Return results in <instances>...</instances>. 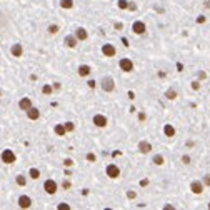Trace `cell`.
<instances>
[{
  "label": "cell",
  "instance_id": "1",
  "mask_svg": "<svg viewBox=\"0 0 210 210\" xmlns=\"http://www.w3.org/2000/svg\"><path fill=\"white\" fill-rule=\"evenodd\" d=\"M100 87H102V90H104V92H107V93L113 92V90H115V80H113L110 75H105L104 79L100 80Z\"/></svg>",
  "mask_w": 210,
  "mask_h": 210
},
{
  "label": "cell",
  "instance_id": "2",
  "mask_svg": "<svg viewBox=\"0 0 210 210\" xmlns=\"http://www.w3.org/2000/svg\"><path fill=\"white\" fill-rule=\"evenodd\" d=\"M43 190L47 192L48 195H53V193H57V190H59V183L52 179H47L43 182Z\"/></svg>",
  "mask_w": 210,
  "mask_h": 210
},
{
  "label": "cell",
  "instance_id": "3",
  "mask_svg": "<svg viewBox=\"0 0 210 210\" xmlns=\"http://www.w3.org/2000/svg\"><path fill=\"white\" fill-rule=\"evenodd\" d=\"M15 160H17V155L14 154V150L5 149V150L2 152V162L3 163H9V165H12V163H15Z\"/></svg>",
  "mask_w": 210,
  "mask_h": 210
},
{
  "label": "cell",
  "instance_id": "4",
  "mask_svg": "<svg viewBox=\"0 0 210 210\" xmlns=\"http://www.w3.org/2000/svg\"><path fill=\"white\" fill-rule=\"evenodd\" d=\"M132 32H134L135 35H143L147 32V25L142 20H135V22L132 23Z\"/></svg>",
  "mask_w": 210,
  "mask_h": 210
},
{
  "label": "cell",
  "instance_id": "5",
  "mask_svg": "<svg viewBox=\"0 0 210 210\" xmlns=\"http://www.w3.org/2000/svg\"><path fill=\"white\" fill-rule=\"evenodd\" d=\"M105 174H107V177H110V179H118V177H120V168L115 165V163H109L105 168Z\"/></svg>",
  "mask_w": 210,
  "mask_h": 210
},
{
  "label": "cell",
  "instance_id": "6",
  "mask_svg": "<svg viewBox=\"0 0 210 210\" xmlns=\"http://www.w3.org/2000/svg\"><path fill=\"white\" fill-rule=\"evenodd\" d=\"M190 190H192V193H195V195H200V193L205 190V185H204L202 180H192L190 182Z\"/></svg>",
  "mask_w": 210,
  "mask_h": 210
},
{
  "label": "cell",
  "instance_id": "7",
  "mask_svg": "<svg viewBox=\"0 0 210 210\" xmlns=\"http://www.w3.org/2000/svg\"><path fill=\"white\" fill-rule=\"evenodd\" d=\"M118 67H120V70L122 72H132V70H134V62H132L130 59H120V62H118Z\"/></svg>",
  "mask_w": 210,
  "mask_h": 210
},
{
  "label": "cell",
  "instance_id": "8",
  "mask_svg": "<svg viewBox=\"0 0 210 210\" xmlns=\"http://www.w3.org/2000/svg\"><path fill=\"white\" fill-rule=\"evenodd\" d=\"M92 122H93V125H95V127H98V129H104V127H107V117H105V115H102V113H95V115H93Z\"/></svg>",
  "mask_w": 210,
  "mask_h": 210
},
{
  "label": "cell",
  "instance_id": "9",
  "mask_svg": "<svg viewBox=\"0 0 210 210\" xmlns=\"http://www.w3.org/2000/svg\"><path fill=\"white\" fill-rule=\"evenodd\" d=\"M102 53H104V57H115L117 55V48L113 47L112 43H104L102 45Z\"/></svg>",
  "mask_w": 210,
  "mask_h": 210
},
{
  "label": "cell",
  "instance_id": "10",
  "mask_svg": "<svg viewBox=\"0 0 210 210\" xmlns=\"http://www.w3.org/2000/svg\"><path fill=\"white\" fill-rule=\"evenodd\" d=\"M10 53H12V57H22L23 55V45L22 43H14L10 47Z\"/></svg>",
  "mask_w": 210,
  "mask_h": 210
},
{
  "label": "cell",
  "instance_id": "11",
  "mask_svg": "<svg viewBox=\"0 0 210 210\" xmlns=\"http://www.w3.org/2000/svg\"><path fill=\"white\" fill-rule=\"evenodd\" d=\"M19 207H20V208H30V207H32V199H30L28 195L19 197Z\"/></svg>",
  "mask_w": 210,
  "mask_h": 210
},
{
  "label": "cell",
  "instance_id": "12",
  "mask_svg": "<svg viewBox=\"0 0 210 210\" xmlns=\"http://www.w3.org/2000/svg\"><path fill=\"white\" fill-rule=\"evenodd\" d=\"M138 152H140V154H150V152H152V143L147 142V140L138 142Z\"/></svg>",
  "mask_w": 210,
  "mask_h": 210
},
{
  "label": "cell",
  "instance_id": "13",
  "mask_svg": "<svg viewBox=\"0 0 210 210\" xmlns=\"http://www.w3.org/2000/svg\"><path fill=\"white\" fill-rule=\"evenodd\" d=\"M64 42H65V45H67L68 48H75V47H77V43H79V39H77L75 35H67Z\"/></svg>",
  "mask_w": 210,
  "mask_h": 210
},
{
  "label": "cell",
  "instance_id": "14",
  "mask_svg": "<svg viewBox=\"0 0 210 210\" xmlns=\"http://www.w3.org/2000/svg\"><path fill=\"white\" fill-rule=\"evenodd\" d=\"M27 117L30 118V120H39L40 118V110L37 109V107H30V109L27 110Z\"/></svg>",
  "mask_w": 210,
  "mask_h": 210
},
{
  "label": "cell",
  "instance_id": "15",
  "mask_svg": "<svg viewBox=\"0 0 210 210\" xmlns=\"http://www.w3.org/2000/svg\"><path fill=\"white\" fill-rule=\"evenodd\" d=\"M163 134H165V137L172 138V137H175L177 130H175V127L172 125V123H165V125H163Z\"/></svg>",
  "mask_w": 210,
  "mask_h": 210
},
{
  "label": "cell",
  "instance_id": "16",
  "mask_svg": "<svg viewBox=\"0 0 210 210\" xmlns=\"http://www.w3.org/2000/svg\"><path fill=\"white\" fill-rule=\"evenodd\" d=\"M75 37L79 39V42H84V40H87V39H89V32L85 30L84 27H79V28L75 30Z\"/></svg>",
  "mask_w": 210,
  "mask_h": 210
},
{
  "label": "cell",
  "instance_id": "17",
  "mask_svg": "<svg viewBox=\"0 0 210 210\" xmlns=\"http://www.w3.org/2000/svg\"><path fill=\"white\" fill-rule=\"evenodd\" d=\"M19 107H20V110H25L27 112V110L30 109V107H34V105H32V100L28 97H23V98L19 100Z\"/></svg>",
  "mask_w": 210,
  "mask_h": 210
},
{
  "label": "cell",
  "instance_id": "18",
  "mask_svg": "<svg viewBox=\"0 0 210 210\" xmlns=\"http://www.w3.org/2000/svg\"><path fill=\"white\" fill-rule=\"evenodd\" d=\"M90 72H92V68H90V65H80L79 70H77V73H79L80 77H89L90 75Z\"/></svg>",
  "mask_w": 210,
  "mask_h": 210
},
{
  "label": "cell",
  "instance_id": "19",
  "mask_svg": "<svg viewBox=\"0 0 210 210\" xmlns=\"http://www.w3.org/2000/svg\"><path fill=\"white\" fill-rule=\"evenodd\" d=\"M53 132H55L59 137H64L65 134H67V129H65V125L64 123H57L55 127H53Z\"/></svg>",
  "mask_w": 210,
  "mask_h": 210
},
{
  "label": "cell",
  "instance_id": "20",
  "mask_svg": "<svg viewBox=\"0 0 210 210\" xmlns=\"http://www.w3.org/2000/svg\"><path fill=\"white\" fill-rule=\"evenodd\" d=\"M177 97H179V93H177L175 89H167L165 90V98L167 100H175Z\"/></svg>",
  "mask_w": 210,
  "mask_h": 210
},
{
  "label": "cell",
  "instance_id": "21",
  "mask_svg": "<svg viewBox=\"0 0 210 210\" xmlns=\"http://www.w3.org/2000/svg\"><path fill=\"white\" fill-rule=\"evenodd\" d=\"M152 163H155L157 167L163 165V163H165V157H163V155H160V154L154 155V159H152Z\"/></svg>",
  "mask_w": 210,
  "mask_h": 210
},
{
  "label": "cell",
  "instance_id": "22",
  "mask_svg": "<svg viewBox=\"0 0 210 210\" xmlns=\"http://www.w3.org/2000/svg\"><path fill=\"white\" fill-rule=\"evenodd\" d=\"M28 177L34 179V180H39L40 179V170H39V168H35V167H32L30 170H28Z\"/></svg>",
  "mask_w": 210,
  "mask_h": 210
},
{
  "label": "cell",
  "instance_id": "23",
  "mask_svg": "<svg viewBox=\"0 0 210 210\" xmlns=\"http://www.w3.org/2000/svg\"><path fill=\"white\" fill-rule=\"evenodd\" d=\"M15 182H17L19 187H25L27 185V177L25 175H17L15 177Z\"/></svg>",
  "mask_w": 210,
  "mask_h": 210
},
{
  "label": "cell",
  "instance_id": "24",
  "mask_svg": "<svg viewBox=\"0 0 210 210\" xmlns=\"http://www.w3.org/2000/svg\"><path fill=\"white\" fill-rule=\"evenodd\" d=\"M60 7L65 10H70L73 7V0H60Z\"/></svg>",
  "mask_w": 210,
  "mask_h": 210
},
{
  "label": "cell",
  "instance_id": "25",
  "mask_svg": "<svg viewBox=\"0 0 210 210\" xmlns=\"http://www.w3.org/2000/svg\"><path fill=\"white\" fill-rule=\"evenodd\" d=\"M52 92H53V85L45 84L43 87H42V93H45V95H52Z\"/></svg>",
  "mask_w": 210,
  "mask_h": 210
},
{
  "label": "cell",
  "instance_id": "26",
  "mask_svg": "<svg viewBox=\"0 0 210 210\" xmlns=\"http://www.w3.org/2000/svg\"><path fill=\"white\" fill-rule=\"evenodd\" d=\"M117 7L120 10H129V0H118L117 2Z\"/></svg>",
  "mask_w": 210,
  "mask_h": 210
},
{
  "label": "cell",
  "instance_id": "27",
  "mask_svg": "<svg viewBox=\"0 0 210 210\" xmlns=\"http://www.w3.org/2000/svg\"><path fill=\"white\" fill-rule=\"evenodd\" d=\"M59 30H60V27L57 25V23H52V25H48V34L55 35V34H59Z\"/></svg>",
  "mask_w": 210,
  "mask_h": 210
},
{
  "label": "cell",
  "instance_id": "28",
  "mask_svg": "<svg viewBox=\"0 0 210 210\" xmlns=\"http://www.w3.org/2000/svg\"><path fill=\"white\" fill-rule=\"evenodd\" d=\"M180 160H182V163H183V165H190V163H192V157H190L188 154H183V155H182V159H180Z\"/></svg>",
  "mask_w": 210,
  "mask_h": 210
},
{
  "label": "cell",
  "instance_id": "29",
  "mask_svg": "<svg viewBox=\"0 0 210 210\" xmlns=\"http://www.w3.org/2000/svg\"><path fill=\"white\" fill-rule=\"evenodd\" d=\"M64 125H65V129H67V132H73V130H75V123H73V122H65Z\"/></svg>",
  "mask_w": 210,
  "mask_h": 210
},
{
  "label": "cell",
  "instance_id": "30",
  "mask_svg": "<svg viewBox=\"0 0 210 210\" xmlns=\"http://www.w3.org/2000/svg\"><path fill=\"white\" fill-rule=\"evenodd\" d=\"M202 182H204L205 187H210V174H205L204 177H202Z\"/></svg>",
  "mask_w": 210,
  "mask_h": 210
},
{
  "label": "cell",
  "instance_id": "31",
  "mask_svg": "<svg viewBox=\"0 0 210 210\" xmlns=\"http://www.w3.org/2000/svg\"><path fill=\"white\" fill-rule=\"evenodd\" d=\"M190 87H192V90H200V80H193L190 84Z\"/></svg>",
  "mask_w": 210,
  "mask_h": 210
},
{
  "label": "cell",
  "instance_id": "32",
  "mask_svg": "<svg viewBox=\"0 0 210 210\" xmlns=\"http://www.w3.org/2000/svg\"><path fill=\"white\" fill-rule=\"evenodd\" d=\"M135 197H137V192H134V190H129V192H127V199H129V200H134Z\"/></svg>",
  "mask_w": 210,
  "mask_h": 210
},
{
  "label": "cell",
  "instance_id": "33",
  "mask_svg": "<svg viewBox=\"0 0 210 210\" xmlns=\"http://www.w3.org/2000/svg\"><path fill=\"white\" fill-rule=\"evenodd\" d=\"M57 208H59V210H70V205L68 204H59V205H57Z\"/></svg>",
  "mask_w": 210,
  "mask_h": 210
},
{
  "label": "cell",
  "instance_id": "34",
  "mask_svg": "<svg viewBox=\"0 0 210 210\" xmlns=\"http://www.w3.org/2000/svg\"><path fill=\"white\" fill-rule=\"evenodd\" d=\"M64 165L65 167H73V160L72 159H65L64 160Z\"/></svg>",
  "mask_w": 210,
  "mask_h": 210
},
{
  "label": "cell",
  "instance_id": "35",
  "mask_svg": "<svg viewBox=\"0 0 210 210\" xmlns=\"http://www.w3.org/2000/svg\"><path fill=\"white\" fill-rule=\"evenodd\" d=\"M205 79H207V72L200 70V72H199V80H205Z\"/></svg>",
  "mask_w": 210,
  "mask_h": 210
},
{
  "label": "cell",
  "instance_id": "36",
  "mask_svg": "<svg viewBox=\"0 0 210 210\" xmlns=\"http://www.w3.org/2000/svg\"><path fill=\"white\" fill-rule=\"evenodd\" d=\"M85 159H87L89 162H95V160H97V157L93 154H87V157H85Z\"/></svg>",
  "mask_w": 210,
  "mask_h": 210
},
{
  "label": "cell",
  "instance_id": "37",
  "mask_svg": "<svg viewBox=\"0 0 210 210\" xmlns=\"http://www.w3.org/2000/svg\"><path fill=\"white\" fill-rule=\"evenodd\" d=\"M87 85H89V89H95V87H97V82H95V80H89Z\"/></svg>",
  "mask_w": 210,
  "mask_h": 210
},
{
  "label": "cell",
  "instance_id": "38",
  "mask_svg": "<svg viewBox=\"0 0 210 210\" xmlns=\"http://www.w3.org/2000/svg\"><path fill=\"white\" fill-rule=\"evenodd\" d=\"M145 118H147V115L143 113V112H140V113H138V120H140V122H145Z\"/></svg>",
  "mask_w": 210,
  "mask_h": 210
},
{
  "label": "cell",
  "instance_id": "39",
  "mask_svg": "<svg viewBox=\"0 0 210 210\" xmlns=\"http://www.w3.org/2000/svg\"><path fill=\"white\" fill-rule=\"evenodd\" d=\"M129 10H132V12H134V10H137V5H135L134 2H129Z\"/></svg>",
  "mask_w": 210,
  "mask_h": 210
},
{
  "label": "cell",
  "instance_id": "40",
  "mask_svg": "<svg viewBox=\"0 0 210 210\" xmlns=\"http://www.w3.org/2000/svg\"><path fill=\"white\" fill-rule=\"evenodd\" d=\"M60 89H62V85L59 82H55V84H53V90H60Z\"/></svg>",
  "mask_w": 210,
  "mask_h": 210
},
{
  "label": "cell",
  "instance_id": "41",
  "mask_svg": "<svg viewBox=\"0 0 210 210\" xmlns=\"http://www.w3.org/2000/svg\"><path fill=\"white\" fill-rule=\"evenodd\" d=\"M62 187H64V188H70V182H68V180H67V182H64V183H62Z\"/></svg>",
  "mask_w": 210,
  "mask_h": 210
},
{
  "label": "cell",
  "instance_id": "42",
  "mask_svg": "<svg viewBox=\"0 0 210 210\" xmlns=\"http://www.w3.org/2000/svg\"><path fill=\"white\" fill-rule=\"evenodd\" d=\"M197 22H199V23H204V22H205V17H204V15H200V17H199V20H197Z\"/></svg>",
  "mask_w": 210,
  "mask_h": 210
},
{
  "label": "cell",
  "instance_id": "43",
  "mask_svg": "<svg viewBox=\"0 0 210 210\" xmlns=\"http://www.w3.org/2000/svg\"><path fill=\"white\" fill-rule=\"evenodd\" d=\"M122 42H123V45H125V47H129V40H127V39H122Z\"/></svg>",
  "mask_w": 210,
  "mask_h": 210
},
{
  "label": "cell",
  "instance_id": "44",
  "mask_svg": "<svg viewBox=\"0 0 210 210\" xmlns=\"http://www.w3.org/2000/svg\"><path fill=\"white\" fill-rule=\"evenodd\" d=\"M163 208H165V210H174V207H172V205H165Z\"/></svg>",
  "mask_w": 210,
  "mask_h": 210
},
{
  "label": "cell",
  "instance_id": "45",
  "mask_svg": "<svg viewBox=\"0 0 210 210\" xmlns=\"http://www.w3.org/2000/svg\"><path fill=\"white\" fill-rule=\"evenodd\" d=\"M208 208H210V204H208Z\"/></svg>",
  "mask_w": 210,
  "mask_h": 210
}]
</instances>
